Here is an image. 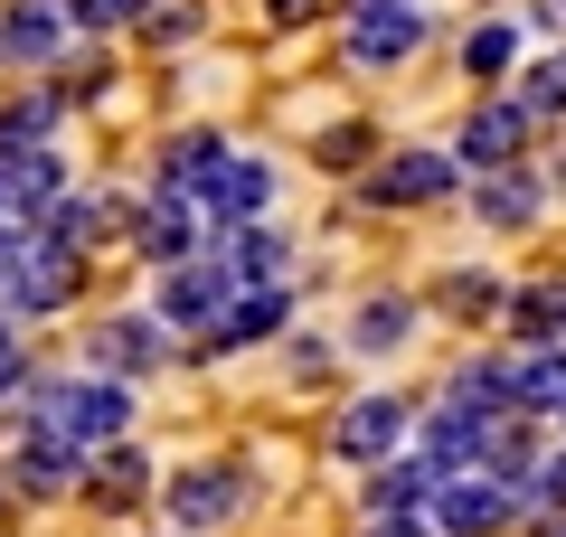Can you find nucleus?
<instances>
[{
	"instance_id": "nucleus-1",
	"label": "nucleus",
	"mask_w": 566,
	"mask_h": 537,
	"mask_svg": "<svg viewBox=\"0 0 566 537\" xmlns=\"http://www.w3.org/2000/svg\"><path fill=\"white\" fill-rule=\"evenodd\" d=\"M255 499H264V481L245 472L237 453H208V462H170L161 472L151 518H161V537H227Z\"/></svg>"
},
{
	"instance_id": "nucleus-2",
	"label": "nucleus",
	"mask_w": 566,
	"mask_h": 537,
	"mask_svg": "<svg viewBox=\"0 0 566 537\" xmlns=\"http://www.w3.org/2000/svg\"><path fill=\"white\" fill-rule=\"evenodd\" d=\"M463 189L472 179H463V160H453L444 141H397L378 170L349 179V208H368V218H434V208H453Z\"/></svg>"
},
{
	"instance_id": "nucleus-3",
	"label": "nucleus",
	"mask_w": 566,
	"mask_h": 537,
	"mask_svg": "<svg viewBox=\"0 0 566 537\" xmlns=\"http://www.w3.org/2000/svg\"><path fill=\"white\" fill-rule=\"evenodd\" d=\"M76 368H95V378H123V387H151V378H170V368H189V339L170 330L151 302H133V312H95V320H85Z\"/></svg>"
},
{
	"instance_id": "nucleus-4",
	"label": "nucleus",
	"mask_w": 566,
	"mask_h": 537,
	"mask_svg": "<svg viewBox=\"0 0 566 537\" xmlns=\"http://www.w3.org/2000/svg\"><path fill=\"white\" fill-rule=\"evenodd\" d=\"M416 424H424V397H406V387H359V397H340V415L322 424V453L340 462V472H378V462L416 453Z\"/></svg>"
},
{
	"instance_id": "nucleus-5",
	"label": "nucleus",
	"mask_w": 566,
	"mask_h": 537,
	"mask_svg": "<svg viewBox=\"0 0 566 537\" xmlns=\"http://www.w3.org/2000/svg\"><path fill=\"white\" fill-rule=\"evenodd\" d=\"M528 141H538V114L501 85V95H472V104H463V123H453L444 151L463 160V179H482V170H520Z\"/></svg>"
},
{
	"instance_id": "nucleus-6",
	"label": "nucleus",
	"mask_w": 566,
	"mask_h": 537,
	"mask_svg": "<svg viewBox=\"0 0 566 537\" xmlns=\"http://www.w3.org/2000/svg\"><path fill=\"white\" fill-rule=\"evenodd\" d=\"M293 312H303V283H255V293H237L218 330H208V339H189V368H218V358H255V349H283Z\"/></svg>"
},
{
	"instance_id": "nucleus-7",
	"label": "nucleus",
	"mask_w": 566,
	"mask_h": 537,
	"mask_svg": "<svg viewBox=\"0 0 566 537\" xmlns=\"http://www.w3.org/2000/svg\"><path fill=\"white\" fill-rule=\"evenodd\" d=\"M424 518H434V537H520V528H528L520 491H510L501 472H444Z\"/></svg>"
},
{
	"instance_id": "nucleus-8",
	"label": "nucleus",
	"mask_w": 566,
	"mask_h": 537,
	"mask_svg": "<svg viewBox=\"0 0 566 537\" xmlns=\"http://www.w3.org/2000/svg\"><path fill=\"white\" fill-rule=\"evenodd\" d=\"M424 293H397V283H378V293H359L349 302V320H340V349L359 358V368H387V358H406L424 339Z\"/></svg>"
},
{
	"instance_id": "nucleus-9",
	"label": "nucleus",
	"mask_w": 566,
	"mask_h": 537,
	"mask_svg": "<svg viewBox=\"0 0 566 537\" xmlns=\"http://www.w3.org/2000/svg\"><path fill=\"white\" fill-rule=\"evenodd\" d=\"M151 499H161V462H151V443H142V434H123V443H104V453H85L76 509H95V518H142Z\"/></svg>"
},
{
	"instance_id": "nucleus-10",
	"label": "nucleus",
	"mask_w": 566,
	"mask_h": 537,
	"mask_svg": "<svg viewBox=\"0 0 566 537\" xmlns=\"http://www.w3.org/2000/svg\"><path fill=\"white\" fill-rule=\"evenodd\" d=\"M66 57H76L66 0H0V66L10 76H57Z\"/></svg>"
},
{
	"instance_id": "nucleus-11",
	"label": "nucleus",
	"mask_w": 566,
	"mask_h": 537,
	"mask_svg": "<svg viewBox=\"0 0 566 537\" xmlns=\"http://www.w3.org/2000/svg\"><path fill=\"white\" fill-rule=\"evenodd\" d=\"M227 302H237V274H227L218 255H189V264H170V274H151V312L180 339H208L227 320Z\"/></svg>"
},
{
	"instance_id": "nucleus-12",
	"label": "nucleus",
	"mask_w": 566,
	"mask_h": 537,
	"mask_svg": "<svg viewBox=\"0 0 566 537\" xmlns=\"http://www.w3.org/2000/svg\"><path fill=\"white\" fill-rule=\"evenodd\" d=\"M0 472H10V491H20V509H57V499L85 491V453L57 434H10L0 443Z\"/></svg>"
},
{
	"instance_id": "nucleus-13",
	"label": "nucleus",
	"mask_w": 566,
	"mask_h": 537,
	"mask_svg": "<svg viewBox=\"0 0 566 537\" xmlns=\"http://www.w3.org/2000/svg\"><path fill=\"white\" fill-rule=\"evenodd\" d=\"M133 208H142L133 189H85V179H76V189L39 218V236L66 245V255H95V245H123V236H133Z\"/></svg>"
},
{
	"instance_id": "nucleus-14",
	"label": "nucleus",
	"mask_w": 566,
	"mask_h": 537,
	"mask_svg": "<svg viewBox=\"0 0 566 537\" xmlns=\"http://www.w3.org/2000/svg\"><path fill=\"white\" fill-rule=\"evenodd\" d=\"M274 189H283V179H274V160H264V151H227V170L199 189L208 236H227V227H264V218H274Z\"/></svg>"
},
{
	"instance_id": "nucleus-15",
	"label": "nucleus",
	"mask_w": 566,
	"mask_h": 537,
	"mask_svg": "<svg viewBox=\"0 0 566 537\" xmlns=\"http://www.w3.org/2000/svg\"><path fill=\"white\" fill-rule=\"evenodd\" d=\"M424 0H406V10H368V20H349L340 29V57L359 66V76H397V66H416L424 57Z\"/></svg>"
},
{
	"instance_id": "nucleus-16",
	"label": "nucleus",
	"mask_w": 566,
	"mask_h": 537,
	"mask_svg": "<svg viewBox=\"0 0 566 537\" xmlns=\"http://www.w3.org/2000/svg\"><path fill=\"white\" fill-rule=\"evenodd\" d=\"M133 245L151 274H170V264H189V255H208V218L189 199H161V189H142V208H133Z\"/></svg>"
},
{
	"instance_id": "nucleus-17",
	"label": "nucleus",
	"mask_w": 566,
	"mask_h": 537,
	"mask_svg": "<svg viewBox=\"0 0 566 537\" xmlns=\"http://www.w3.org/2000/svg\"><path fill=\"white\" fill-rule=\"evenodd\" d=\"M463 199H472V227H491V236H528V227L557 208V189H547V179L520 160V170H482Z\"/></svg>"
},
{
	"instance_id": "nucleus-18",
	"label": "nucleus",
	"mask_w": 566,
	"mask_h": 537,
	"mask_svg": "<svg viewBox=\"0 0 566 537\" xmlns=\"http://www.w3.org/2000/svg\"><path fill=\"white\" fill-rule=\"evenodd\" d=\"M424 312L453 320V330H501V312H510V274H491V264H444V274L424 283Z\"/></svg>"
},
{
	"instance_id": "nucleus-19",
	"label": "nucleus",
	"mask_w": 566,
	"mask_h": 537,
	"mask_svg": "<svg viewBox=\"0 0 566 537\" xmlns=\"http://www.w3.org/2000/svg\"><path fill=\"white\" fill-rule=\"evenodd\" d=\"M491 424H501V415H472V406H453V397H424L416 453L434 462V472H482V462H491Z\"/></svg>"
},
{
	"instance_id": "nucleus-20",
	"label": "nucleus",
	"mask_w": 566,
	"mask_h": 537,
	"mask_svg": "<svg viewBox=\"0 0 566 537\" xmlns=\"http://www.w3.org/2000/svg\"><path fill=\"white\" fill-rule=\"evenodd\" d=\"M227 151H237V141H227L218 123H189V133H170L161 151H151V189H161V199H189V208H199V189L227 170Z\"/></svg>"
},
{
	"instance_id": "nucleus-21",
	"label": "nucleus",
	"mask_w": 566,
	"mask_h": 537,
	"mask_svg": "<svg viewBox=\"0 0 566 537\" xmlns=\"http://www.w3.org/2000/svg\"><path fill=\"white\" fill-rule=\"evenodd\" d=\"M434 397L472 406V415H520V349H472V358H453Z\"/></svg>"
},
{
	"instance_id": "nucleus-22",
	"label": "nucleus",
	"mask_w": 566,
	"mask_h": 537,
	"mask_svg": "<svg viewBox=\"0 0 566 537\" xmlns=\"http://www.w3.org/2000/svg\"><path fill=\"white\" fill-rule=\"evenodd\" d=\"M85 274H95V255H66V245H48L39 274L0 302V312L20 320V330H29V320H57V312H76V302H85Z\"/></svg>"
},
{
	"instance_id": "nucleus-23",
	"label": "nucleus",
	"mask_w": 566,
	"mask_h": 537,
	"mask_svg": "<svg viewBox=\"0 0 566 537\" xmlns=\"http://www.w3.org/2000/svg\"><path fill=\"white\" fill-rule=\"evenodd\" d=\"M66 189H76V170H66L57 151H10L0 160V218H20V227H39Z\"/></svg>"
},
{
	"instance_id": "nucleus-24",
	"label": "nucleus",
	"mask_w": 566,
	"mask_h": 537,
	"mask_svg": "<svg viewBox=\"0 0 566 537\" xmlns=\"http://www.w3.org/2000/svg\"><path fill=\"white\" fill-rule=\"evenodd\" d=\"M434 462L424 453H397V462H378V472H359V518H424L434 509Z\"/></svg>"
},
{
	"instance_id": "nucleus-25",
	"label": "nucleus",
	"mask_w": 566,
	"mask_h": 537,
	"mask_svg": "<svg viewBox=\"0 0 566 537\" xmlns=\"http://www.w3.org/2000/svg\"><path fill=\"white\" fill-rule=\"evenodd\" d=\"M208 255L237 274V293H255V283H293V236H283L274 218H264V227H227V236H208Z\"/></svg>"
},
{
	"instance_id": "nucleus-26",
	"label": "nucleus",
	"mask_w": 566,
	"mask_h": 537,
	"mask_svg": "<svg viewBox=\"0 0 566 537\" xmlns=\"http://www.w3.org/2000/svg\"><path fill=\"white\" fill-rule=\"evenodd\" d=\"M520 48H528L520 20H472V29H463V57H453V66H463L472 95H501V85H520V66H528Z\"/></svg>"
},
{
	"instance_id": "nucleus-27",
	"label": "nucleus",
	"mask_w": 566,
	"mask_h": 537,
	"mask_svg": "<svg viewBox=\"0 0 566 537\" xmlns=\"http://www.w3.org/2000/svg\"><path fill=\"white\" fill-rule=\"evenodd\" d=\"M66 114H76V104H66L57 85H48V76H29L20 95L0 104V160H10V151H57Z\"/></svg>"
},
{
	"instance_id": "nucleus-28",
	"label": "nucleus",
	"mask_w": 566,
	"mask_h": 537,
	"mask_svg": "<svg viewBox=\"0 0 566 537\" xmlns=\"http://www.w3.org/2000/svg\"><path fill=\"white\" fill-rule=\"evenodd\" d=\"M520 415H538V424L566 415V339L557 349H520Z\"/></svg>"
},
{
	"instance_id": "nucleus-29",
	"label": "nucleus",
	"mask_w": 566,
	"mask_h": 537,
	"mask_svg": "<svg viewBox=\"0 0 566 537\" xmlns=\"http://www.w3.org/2000/svg\"><path fill=\"white\" fill-rule=\"evenodd\" d=\"M312 160L359 179V170H378V160H387V133H378V123H331V133L312 141Z\"/></svg>"
},
{
	"instance_id": "nucleus-30",
	"label": "nucleus",
	"mask_w": 566,
	"mask_h": 537,
	"mask_svg": "<svg viewBox=\"0 0 566 537\" xmlns=\"http://www.w3.org/2000/svg\"><path fill=\"white\" fill-rule=\"evenodd\" d=\"M510 95H520L528 114H538V133H547V123H566V48H547V57H528Z\"/></svg>"
},
{
	"instance_id": "nucleus-31",
	"label": "nucleus",
	"mask_w": 566,
	"mask_h": 537,
	"mask_svg": "<svg viewBox=\"0 0 566 537\" xmlns=\"http://www.w3.org/2000/svg\"><path fill=\"white\" fill-rule=\"evenodd\" d=\"M340 330H283V378L293 387H322V378H340Z\"/></svg>"
},
{
	"instance_id": "nucleus-32",
	"label": "nucleus",
	"mask_w": 566,
	"mask_h": 537,
	"mask_svg": "<svg viewBox=\"0 0 566 537\" xmlns=\"http://www.w3.org/2000/svg\"><path fill=\"white\" fill-rule=\"evenodd\" d=\"M199 29H208L199 0H142V29H133V39H142V48H189Z\"/></svg>"
},
{
	"instance_id": "nucleus-33",
	"label": "nucleus",
	"mask_w": 566,
	"mask_h": 537,
	"mask_svg": "<svg viewBox=\"0 0 566 537\" xmlns=\"http://www.w3.org/2000/svg\"><path fill=\"white\" fill-rule=\"evenodd\" d=\"M39 255H48V236H39V227L0 218V302H10V293H20L29 274H39Z\"/></svg>"
},
{
	"instance_id": "nucleus-34",
	"label": "nucleus",
	"mask_w": 566,
	"mask_h": 537,
	"mask_svg": "<svg viewBox=\"0 0 566 537\" xmlns=\"http://www.w3.org/2000/svg\"><path fill=\"white\" fill-rule=\"evenodd\" d=\"M48 85H57L66 104H85V95H104V85H114V57H104V39H76V57H66L57 76H48Z\"/></svg>"
},
{
	"instance_id": "nucleus-35",
	"label": "nucleus",
	"mask_w": 566,
	"mask_h": 537,
	"mask_svg": "<svg viewBox=\"0 0 566 537\" xmlns=\"http://www.w3.org/2000/svg\"><path fill=\"white\" fill-rule=\"evenodd\" d=\"M520 509H528V518H557V509H566V434L547 443V462L520 481Z\"/></svg>"
},
{
	"instance_id": "nucleus-36",
	"label": "nucleus",
	"mask_w": 566,
	"mask_h": 537,
	"mask_svg": "<svg viewBox=\"0 0 566 537\" xmlns=\"http://www.w3.org/2000/svg\"><path fill=\"white\" fill-rule=\"evenodd\" d=\"M66 20H76V39H123V29H142V0H66Z\"/></svg>"
},
{
	"instance_id": "nucleus-37",
	"label": "nucleus",
	"mask_w": 566,
	"mask_h": 537,
	"mask_svg": "<svg viewBox=\"0 0 566 537\" xmlns=\"http://www.w3.org/2000/svg\"><path fill=\"white\" fill-rule=\"evenodd\" d=\"M29 378H39V349H29V330H20V320L0 312V406L20 397V387H29Z\"/></svg>"
},
{
	"instance_id": "nucleus-38",
	"label": "nucleus",
	"mask_w": 566,
	"mask_h": 537,
	"mask_svg": "<svg viewBox=\"0 0 566 537\" xmlns=\"http://www.w3.org/2000/svg\"><path fill=\"white\" fill-rule=\"evenodd\" d=\"M322 10H331V0H264V20H274V29H303V20H322Z\"/></svg>"
},
{
	"instance_id": "nucleus-39",
	"label": "nucleus",
	"mask_w": 566,
	"mask_h": 537,
	"mask_svg": "<svg viewBox=\"0 0 566 537\" xmlns=\"http://www.w3.org/2000/svg\"><path fill=\"white\" fill-rule=\"evenodd\" d=\"M359 537H434V518H359Z\"/></svg>"
},
{
	"instance_id": "nucleus-40",
	"label": "nucleus",
	"mask_w": 566,
	"mask_h": 537,
	"mask_svg": "<svg viewBox=\"0 0 566 537\" xmlns=\"http://www.w3.org/2000/svg\"><path fill=\"white\" fill-rule=\"evenodd\" d=\"M520 537H566V509H557V518H528Z\"/></svg>"
},
{
	"instance_id": "nucleus-41",
	"label": "nucleus",
	"mask_w": 566,
	"mask_h": 537,
	"mask_svg": "<svg viewBox=\"0 0 566 537\" xmlns=\"http://www.w3.org/2000/svg\"><path fill=\"white\" fill-rule=\"evenodd\" d=\"M340 10H349V20H368V10H406V0H340Z\"/></svg>"
},
{
	"instance_id": "nucleus-42",
	"label": "nucleus",
	"mask_w": 566,
	"mask_h": 537,
	"mask_svg": "<svg viewBox=\"0 0 566 537\" xmlns=\"http://www.w3.org/2000/svg\"><path fill=\"white\" fill-rule=\"evenodd\" d=\"M10 509H20V491H10V472H0V518H10Z\"/></svg>"
}]
</instances>
